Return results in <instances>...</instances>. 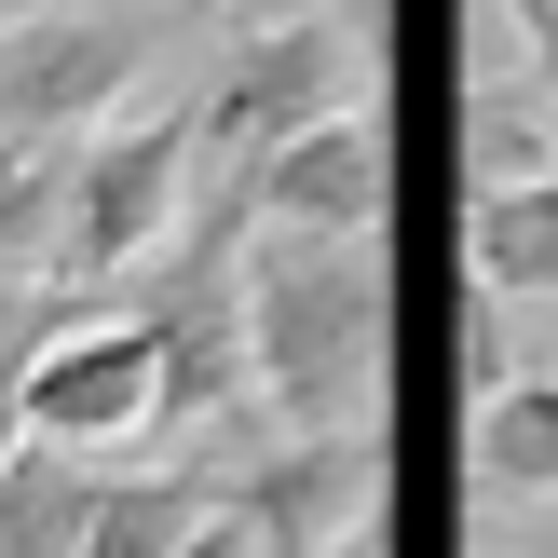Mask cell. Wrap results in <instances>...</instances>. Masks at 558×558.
<instances>
[{"mask_svg":"<svg viewBox=\"0 0 558 558\" xmlns=\"http://www.w3.org/2000/svg\"><path fill=\"white\" fill-rule=\"evenodd\" d=\"M245 191H259L272 232H381V205H396V150H381V109H327V123H300L287 150L245 163Z\"/></svg>","mask_w":558,"mask_h":558,"instance_id":"obj_7","label":"cell"},{"mask_svg":"<svg viewBox=\"0 0 558 558\" xmlns=\"http://www.w3.org/2000/svg\"><path fill=\"white\" fill-rule=\"evenodd\" d=\"M381 341H396V272L381 232H272L245 245V354L287 436L381 423Z\"/></svg>","mask_w":558,"mask_h":558,"instance_id":"obj_1","label":"cell"},{"mask_svg":"<svg viewBox=\"0 0 558 558\" xmlns=\"http://www.w3.org/2000/svg\"><path fill=\"white\" fill-rule=\"evenodd\" d=\"M191 14H232V0H191Z\"/></svg>","mask_w":558,"mask_h":558,"instance_id":"obj_17","label":"cell"},{"mask_svg":"<svg viewBox=\"0 0 558 558\" xmlns=\"http://www.w3.org/2000/svg\"><path fill=\"white\" fill-rule=\"evenodd\" d=\"M327 558H381V518H368V532H354V545H327Z\"/></svg>","mask_w":558,"mask_h":558,"instance_id":"obj_15","label":"cell"},{"mask_svg":"<svg viewBox=\"0 0 558 558\" xmlns=\"http://www.w3.org/2000/svg\"><path fill=\"white\" fill-rule=\"evenodd\" d=\"M218 505L259 532V558H327L381 518V423H341V436H272L218 477Z\"/></svg>","mask_w":558,"mask_h":558,"instance_id":"obj_6","label":"cell"},{"mask_svg":"<svg viewBox=\"0 0 558 558\" xmlns=\"http://www.w3.org/2000/svg\"><path fill=\"white\" fill-rule=\"evenodd\" d=\"M191 163H205V123L191 109H136V123H96L69 150V232H54V287H123L178 245L191 218Z\"/></svg>","mask_w":558,"mask_h":558,"instance_id":"obj_2","label":"cell"},{"mask_svg":"<svg viewBox=\"0 0 558 558\" xmlns=\"http://www.w3.org/2000/svg\"><path fill=\"white\" fill-rule=\"evenodd\" d=\"M463 259H477L490 300H558V178L477 191V205H463Z\"/></svg>","mask_w":558,"mask_h":558,"instance_id":"obj_9","label":"cell"},{"mask_svg":"<svg viewBox=\"0 0 558 558\" xmlns=\"http://www.w3.org/2000/svg\"><path fill=\"white\" fill-rule=\"evenodd\" d=\"M327 109H368V41H354L327 0H300V14H272V27H245L232 54H218V82L191 96V123H205V163H259V150H287L300 123H327Z\"/></svg>","mask_w":558,"mask_h":558,"instance_id":"obj_3","label":"cell"},{"mask_svg":"<svg viewBox=\"0 0 558 558\" xmlns=\"http://www.w3.org/2000/svg\"><path fill=\"white\" fill-rule=\"evenodd\" d=\"M545 123H558V69H545Z\"/></svg>","mask_w":558,"mask_h":558,"instance_id":"obj_16","label":"cell"},{"mask_svg":"<svg viewBox=\"0 0 558 558\" xmlns=\"http://www.w3.org/2000/svg\"><path fill=\"white\" fill-rule=\"evenodd\" d=\"M54 232H69V150L0 136V272H41L54 287Z\"/></svg>","mask_w":558,"mask_h":558,"instance_id":"obj_13","label":"cell"},{"mask_svg":"<svg viewBox=\"0 0 558 558\" xmlns=\"http://www.w3.org/2000/svg\"><path fill=\"white\" fill-rule=\"evenodd\" d=\"M490 381H518V341H505V300H463V396H490Z\"/></svg>","mask_w":558,"mask_h":558,"instance_id":"obj_14","label":"cell"},{"mask_svg":"<svg viewBox=\"0 0 558 558\" xmlns=\"http://www.w3.org/2000/svg\"><path fill=\"white\" fill-rule=\"evenodd\" d=\"M150 14H14L0 27V136L27 150H82V136L123 109Z\"/></svg>","mask_w":558,"mask_h":558,"instance_id":"obj_5","label":"cell"},{"mask_svg":"<svg viewBox=\"0 0 558 558\" xmlns=\"http://www.w3.org/2000/svg\"><path fill=\"white\" fill-rule=\"evenodd\" d=\"M463 477H477L490 505H545L558 490V381L545 368L490 381V396L463 409Z\"/></svg>","mask_w":558,"mask_h":558,"instance_id":"obj_8","label":"cell"},{"mask_svg":"<svg viewBox=\"0 0 558 558\" xmlns=\"http://www.w3.org/2000/svg\"><path fill=\"white\" fill-rule=\"evenodd\" d=\"M27 436L41 450H123V436H163V341L136 300H82L41 354H27Z\"/></svg>","mask_w":558,"mask_h":558,"instance_id":"obj_4","label":"cell"},{"mask_svg":"<svg viewBox=\"0 0 558 558\" xmlns=\"http://www.w3.org/2000/svg\"><path fill=\"white\" fill-rule=\"evenodd\" d=\"M205 518H218V477H191V463L96 477V532H82V558H178Z\"/></svg>","mask_w":558,"mask_h":558,"instance_id":"obj_11","label":"cell"},{"mask_svg":"<svg viewBox=\"0 0 558 558\" xmlns=\"http://www.w3.org/2000/svg\"><path fill=\"white\" fill-rule=\"evenodd\" d=\"M82 532H96V463L27 436L0 463V558H82Z\"/></svg>","mask_w":558,"mask_h":558,"instance_id":"obj_10","label":"cell"},{"mask_svg":"<svg viewBox=\"0 0 558 558\" xmlns=\"http://www.w3.org/2000/svg\"><path fill=\"white\" fill-rule=\"evenodd\" d=\"M463 178H477V191L558 178V123H545L532 82H463Z\"/></svg>","mask_w":558,"mask_h":558,"instance_id":"obj_12","label":"cell"}]
</instances>
